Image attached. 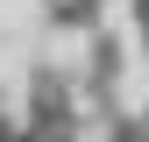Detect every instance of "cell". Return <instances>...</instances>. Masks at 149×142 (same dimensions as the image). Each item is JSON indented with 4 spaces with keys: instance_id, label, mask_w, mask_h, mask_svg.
<instances>
[{
    "instance_id": "obj_1",
    "label": "cell",
    "mask_w": 149,
    "mask_h": 142,
    "mask_svg": "<svg viewBox=\"0 0 149 142\" xmlns=\"http://www.w3.org/2000/svg\"><path fill=\"white\" fill-rule=\"evenodd\" d=\"M43 14H50V29H64V36H100L107 0H43Z\"/></svg>"
}]
</instances>
